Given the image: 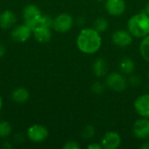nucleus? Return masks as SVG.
Segmentation results:
<instances>
[{"label":"nucleus","mask_w":149,"mask_h":149,"mask_svg":"<svg viewBox=\"0 0 149 149\" xmlns=\"http://www.w3.org/2000/svg\"><path fill=\"white\" fill-rule=\"evenodd\" d=\"M121 144V137L116 132L107 133L101 141L102 148L105 149H116Z\"/></svg>","instance_id":"obj_10"},{"label":"nucleus","mask_w":149,"mask_h":149,"mask_svg":"<svg viewBox=\"0 0 149 149\" xmlns=\"http://www.w3.org/2000/svg\"><path fill=\"white\" fill-rule=\"evenodd\" d=\"M31 33V29L26 24H21L13 29L11 31V38L17 42H24L26 41Z\"/></svg>","instance_id":"obj_12"},{"label":"nucleus","mask_w":149,"mask_h":149,"mask_svg":"<svg viewBox=\"0 0 149 149\" xmlns=\"http://www.w3.org/2000/svg\"><path fill=\"white\" fill-rule=\"evenodd\" d=\"M134 109L141 117L149 119V93L142 94L135 100Z\"/></svg>","instance_id":"obj_9"},{"label":"nucleus","mask_w":149,"mask_h":149,"mask_svg":"<svg viewBox=\"0 0 149 149\" xmlns=\"http://www.w3.org/2000/svg\"><path fill=\"white\" fill-rule=\"evenodd\" d=\"M2 105H3V102H2V98H1V96H0V110H1V108H2Z\"/></svg>","instance_id":"obj_29"},{"label":"nucleus","mask_w":149,"mask_h":149,"mask_svg":"<svg viewBox=\"0 0 149 149\" xmlns=\"http://www.w3.org/2000/svg\"><path fill=\"white\" fill-rule=\"evenodd\" d=\"M35 38L40 43H46L51 39L52 32L50 31V27L40 26L33 30Z\"/></svg>","instance_id":"obj_14"},{"label":"nucleus","mask_w":149,"mask_h":149,"mask_svg":"<svg viewBox=\"0 0 149 149\" xmlns=\"http://www.w3.org/2000/svg\"><path fill=\"white\" fill-rule=\"evenodd\" d=\"M105 8L112 16H120L126 10V3L124 0H106Z\"/></svg>","instance_id":"obj_11"},{"label":"nucleus","mask_w":149,"mask_h":149,"mask_svg":"<svg viewBox=\"0 0 149 149\" xmlns=\"http://www.w3.org/2000/svg\"><path fill=\"white\" fill-rule=\"evenodd\" d=\"M107 86L113 91L123 92L127 86L126 78L119 72H111L107 78Z\"/></svg>","instance_id":"obj_3"},{"label":"nucleus","mask_w":149,"mask_h":149,"mask_svg":"<svg viewBox=\"0 0 149 149\" xmlns=\"http://www.w3.org/2000/svg\"><path fill=\"white\" fill-rule=\"evenodd\" d=\"M148 78H149V70H148Z\"/></svg>","instance_id":"obj_31"},{"label":"nucleus","mask_w":149,"mask_h":149,"mask_svg":"<svg viewBox=\"0 0 149 149\" xmlns=\"http://www.w3.org/2000/svg\"><path fill=\"white\" fill-rule=\"evenodd\" d=\"M133 132L138 139H148L149 137V119L142 117L137 120L134 124Z\"/></svg>","instance_id":"obj_7"},{"label":"nucleus","mask_w":149,"mask_h":149,"mask_svg":"<svg viewBox=\"0 0 149 149\" xmlns=\"http://www.w3.org/2000/svg\"><path fill=\"white\" fill-rule=\"evenodd\" d=\"M141 148L149 149V142H146L145 144H143V145L141 146Z\"/></svg>","instance_id":"obj_27"},{"label":"nucleus","mask_w":149,"mask_h":149,"mask_svg":"<svg viewBox=\"0 0 149 149\" xmlns=\"http://www.w3.org/2000/svg\"><path fill=\"white\" fill-rule=\"evenodd\" d=\"M42 14L38 7L36 5H28L24 10V19L26 25H28L31 31L36 25V24L38 22V20L41 18Z\"/></svg>","instance_id":"obj_4"},{"label":"nucleus","mask_w":149,"mask_h":149,"mask_svg":"<svg viewBox=\"0 0 149 149\" xmlns=\"http://www.w3.org/2000/svg\"><path fill=\"white\" fill-rule=\"evenodd\" d=\"M93 28L100 33L104 32L108 28V22L104 17H100L95 20V22L93 24Z\"/></svg>","instance_id":"obj_19"},{"label":"nucleus","mask_w":149,"mask_h":149,"mask_svg":"<svg viewBox=\"0 0 149 149\" xmlns=\"http://www.w3.org/2000/svg\"><path fill=\"white\" fill-rule=\"evenodd\" d=\"M73 25V19L71 15L67 13H62L59 14L52 23V27L55 31L58 32H66Z\"/></svg>","instance_id":"obj_5"},{"label":"nucleus","mask_w":149,"mask_h":149,"mask_svg":"<svg viewBox=\"0 0 149 149\" xmlns=\"http://www.w3.org/2000/svg\"><path fill=\"white\" fill-rule=\"evenodd\" d=\"M120 70L123 74L130 75L135 70V65L130 58H124L120 62Z\"/></svg>","instance_id":"obj_16"},{"label":"nucleus","mask_w":149,"mask_h":149,"mask_svg":"<svg viewBox=\"0 0 149 149\" xmlns=\"http://www.w3.org/2000/svg\"><path fill=\"white\" fill-rule=\"evenodd\" d=\"M29 98V92L25 88H17L12 93V99L17 103H24Z\"/></svg>","instance_id":"obj_17"},{"label":"nucleus","mask_w":149,"mask_h":149,"mask_svg":"<svg viewBox=\"0 0 149 149\" xmlns=\"http://www.w3.org/2000/svg\"><path fill=\"white\" fill-rule=\"evenodd\" d=\"M89 149H101L103 148H102V145L100 144V143H93V144H90L88 147H87Z\"/></svg>","instance_id":"obj_24"},{"label":"nucleus","mask_w":149,"mask_h":149,"mask_svg":"<svg viewBox=\"0 0 149 149\" xmlns=\"http://www.w3.org/2000/svg\"><path fill=\"white\" fill-rule=\"evenodd\" d=\"M140 53L144 60L149 62V34L142 38L140 44Z\"/></svg>","instance_id":"obj_18"},{"label":"nucleus","mask_w":149,"mask_h":149,"mask_svg":"<svg viewBox=\"0 0 149 149\" xmlns=\"http://www.w3.org/2000/svg\"><path fill=\"white\" fill-rule=\"evenodd\" d=\"M77 46L79 50L85 54H94L102 45V38L100 33L94 28L83 29L77 37Z\"/></svg>","instance_id":"obj_1"},{"label":"nucleus","mask_w":149,"mask_h":149,"mask_svg":"<svg viewBox=\"0 0 149 149\" xmlns=\"http://www.w3.org/2000/svg\"><path fill=\"white\" fill-rule=\"evenodd\" d=\"M127 31L133 37L143 38L149 34V16L145 12H140L132 16L127 21Z\"/></svg>","instance_id":"obj_2"},{"label":"nucleus","mask_w":149,"mask_h":149,"mask_svg":"<svg viewBox=\"0 0 149 149\" xmlns=\"http://www.w3.org/2000/svg\"><path fill=\"white\" fill-rule=\"evenodd\" d=\"M130 82H131L133 85H134V82H135V86H137V85L140 83V79H139L138 77H136V76H134V77H132V78L130 79Z\"/></svg>","instance_id":"obj_25"},{"label":"nucleus","mask_w":149,"mask_h":149,"mask_svg":"<svg viewBox=\"0 0 149 149\" xmlns=\"http://www.w3.org/2000/svg\"><path fill=\"white\" fill-rule=\"evenodd\" d=\"M4 52H5V49H4V47H3L2 45H0V58H2V57L4 55Z\"/></svg>","instance_id":"obj_26"},{"label":"nucleus","mask_w":149,"mask_h":149,"mask_svg":"<svg viewBox=\"0 0 149 149\" xmlns=\"http://www.w3.org/2000/svg\"><path fill=\"white\" fill-rule=\"evenodd\" d=\"M98 1H104V0H98Z\"/></svg>","instance_id":"obj_30"},{"label":"nucleus","mask_w":149,"mask_h":149,"mask_svg":"<svg viewBox=\"0 0 149 149\" xmlns=\"http://www.w3.org/2000/svg\"><path fill=\"white\" fill-rule=\"evenodd\" d=\"M93 70L94 74L97 77H102L105 76L108 70V66L106 62V60L102 58H97L93 65Z\"/></svg>","instance_id":"obj_15"},{"label":"nucleus","mask_w":149,"mask_h":149,"mask_svg":"<svg viewBox=\"0 0 149 149\" xmlns=\"http://www.w3.org/2000/svg\"><path fill=\"white\" fill-rule=\"evenodd\" d=\"M113 43L120 48H125L129 46L133 42L132 34L126 30H117L112 35Z\"/></svg>","instance_id":"obj_6"},{"label":"nucleus","mask_w":149,"mask_h":149,"mask_svg":"<svg viewBox=\"0 0 149 149\" xmlns=\"http://www.w3.org/2000/svg\"><path fill=\"white\" fill-rule=\"evenodd\" d=\"M104 91V86L100 82H96L93 85V92L96 94H100Z\"/></svg>","instance_id":"obj_22"},{"label":"nucleus","mask_w":149,"mask_h":149,"mask_svg":"<svg viewBox=\"0 0 149 149\" xmlns=\"http://www.w3.org/2000/svg\"><path fill=\"white\" fill-rule=\"evenodd\" d=\"M64 149H79L80 148V146L76 142V141H67L64 147H63Z\"/></svg>","instance_id":"obj_23"},{"label":"nucleus","mask_w":149,"mask_h":149,"mask_svg":"<svg viewBox=\"0 0 149 149\" xmlns=\"http://www.w3.org/2000/svg\"><path fill=\"white\" fill-rule=\"evenodd\" d=\"M16 16L10 10H4L0 15V26L3 29H9L16 23Z\"/></svg>","instance_id":"obj_13"},{"label":"nucleus","mask_w":149,"mask_h":149,"mask_svg":"<svg viewBox=\"0 0 149 149\" xmlns=\"http://www.w3.org/2000/svg\"><path fill=\"white\" fill-rule=\"evenodd\" d=\"M94 134H95V129L93 126H86L83 129V132H82L83 137L86 138V139H90V138L93 137Z\"/></svg>","instance_id":"obj_21"},{"label":"nucleus","mask_w":149,"mask_h":149,"mask_svg":"<svg viewBox=\"0 0 149 149\" xmlns=\"http://www.w3.org/2000/svg\"><path fill=\"white\" fill-rule=\"evenodd\" d=\"M145 12L149 16V2L147 3V5L145 7Z\"/></svg>","instance_id":"obj_28"},{"label":"nucleus","mask_w":149,"mask_h":149,"mask_svg":"<svg viewBox=\"0 0 149 149\" xmlns=\"http://www.w3.org/2000/svg\"><path fill=\"white\" fill-rule=\"evenodd\" d=\"M27 135L31 141L34 142H41L48 137V130L44 126L33 125L28 129Z\"/></svg>","instance_id":"obj_8"},{"label":"nucleus","mask_w":149,"mask_h":149,"mask_svg":"<svg viewBox=\"0 0 149 149\" xmlns=\"http://www.w3.org/2000/svg\"><path fill=\"white\" fill-rule=\"evenodd\" d=\"M11 133V126L7 121H2L0 123V138H5Z\"/></svg>","instance_id":"obj_20"}]
</instances>
